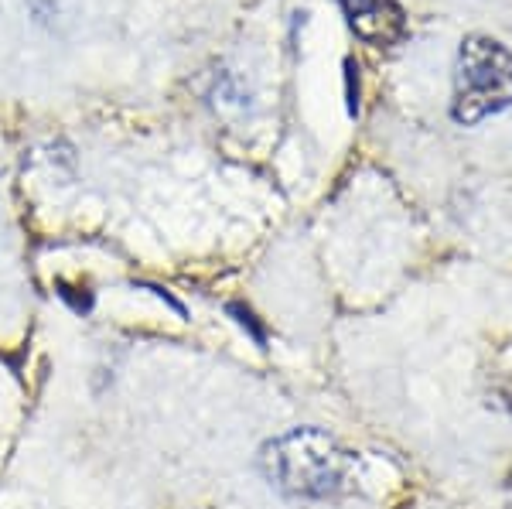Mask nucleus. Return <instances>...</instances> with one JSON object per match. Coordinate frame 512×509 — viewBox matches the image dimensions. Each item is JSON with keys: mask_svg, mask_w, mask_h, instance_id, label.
<instances>
[{"mask_svg": "<svg viewBox=\"0 0 512 509\" xmlns=\"http://www.w3.org/2000/svg\"><path fill=\"white\" fill-rule=\"evenodd\" d=\"M263 475L294 499H328L349 486L352 458L332 434L294 428L267 441L260 455Z\"/></svg>", "mask_w": 512, "mask_h": 509, "instance_id": "f257e3e1", "label": "nucleus"}, {"mask_svg": "<svg viewBox=\"0 0 512 509\" xmlns=\"http://www.w3.org/2000/svg\"><path fill=\"white\" fill-rule=\"evenodd\" d=\"M506 106H512V52L489 35H468L454 65L451 117L475 127Z\"/></svg>", "mask_w": 512, "mask_h": 509, "instance_id": "f03ea898", "label": "nucleus"}, {"mask_svg": "<svg viewBox=\"0 0 512 509\" xmlns=\"http://www.w3.org/2000/svg\"><path fill=\"white\" fill-rule=\"evenodd\" d=\"M349 28L373 48H393L407 38V14L396 0H338Z\"/></svg>", "mask_w": 512, "mask_h": 509, "instance_id": "7ed1b4c3", "label": "nucleus"}, {"mask_svg": "<svg viewBox=\"0 0 512 509\" xmlns=\"http://www.w3.org/2000/svg\"><path fill=\"white\" fill-rule=\"evenodd\" d=\"M229 315H236V322L253 335L256 346H263V342H267V332H263V325H256V318H253V311H250V308H243V305H229Z\"/></svg>", "mask_w": 512, "mask_h": 509, "instance_id": "20e7f679", "label": "nucleus"}, {"mask_svg": "<svg viewBox=\"0 0 512 509\" xmlns=\"http://www.w3.org/2000/svg\"><path fill=\"white\" fill-rule=\"evenodd\" d=\"M79 287H69L65 281H59V298L69 301L72 311H79V315H86L89 308H93V294H76Z\"/></svg>", "mask_w": 512, "mask_h": 509, "instance_id": "39448f33", "label": "nucleus"}]
</instances>
